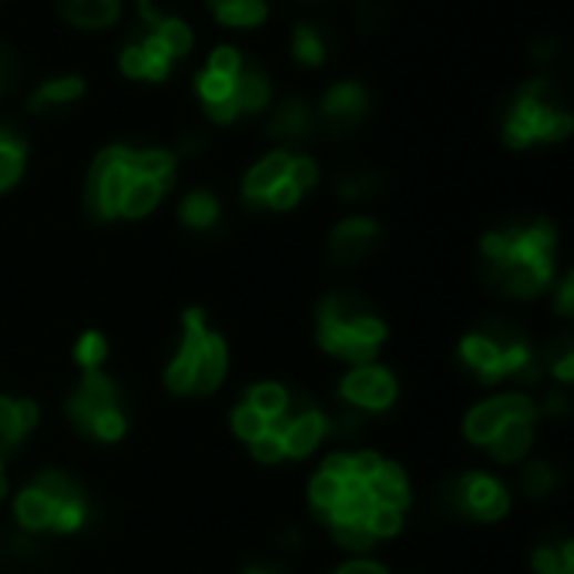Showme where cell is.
<instances>
[{
	"instance_id": "cell-43",
	"label": "cell",
	"mask_w": 574,
	"mask_h": 574,
	"mask_svg": "<svg viewBox=\"0 0 574 574\" xmlns=\"http://www.w3.org/2000/svg\"><path fill=\"white\" fill-rule=\"evenodd\" d=\"M198 94L202 101H222V98H233V78H218L212 71L198 74Z\"/></svg>"
},
{
	"instance_id": "cell-18",
	"label": "cell",
	"mask_w": 574,
	"mask_h": 574,
	"mask_svg": "<svg viewBox=\"0 0 574 574\" xmlns=\"http://www.w3.org/2000/svg\"><path fill=\"white\" fill-rule=\"evenodd\" d=\"M373 504H383V508H397L403 511V504L410 501L407 498V478L397 464H380V474L367 484Z\"/></svg>"
},
{
	"instance_id": "cell-50",
	"label": "cell",
	"mask_w": 574,
	"mask_h": 574,
	"mask_svg": "<svg viewBox=\"0 0 574 574\" xmlns=\"http://www.w3.org/2000/svg\"><path fill=\"white\" fill-rule=\"evenodd\" d=\"M0 433H4L11 443H18L24 437V430L18 423V403L14 400H4V397H0Z\"/></svg>"
},
{
	"instance_id": "cell-11",
	"label": "cell",
	"mask_w": 574,
	"mask_h": 574,
	"mask_svg": "<svg viewBox=\"0 0 574 574\" xmlns=\"http://www.w3.org/2000/svg\"><path fill=\"white\" fill-rule=\"evenodd\" d=\"M468 511L478 521H498L508 514V494L498 481L484 474H468Z\"/></svg>"
},
{
	"instance_id": "cell-15",
	"label": "cell",
	"mask_w": 574,
	"mask_h": 574,
	"mask_svg": "<svg viewBox=\"0 0 574 574\" xmlns=\"http://www.w3.org/2000/svg\"><path fill=\"white\" fill-rule=\"evenodd\" d=\"M461 357L468 360V367L478 370V377L484 383L501 380V347H494V342L484 332H474V336H468L461 342Z\"/></svg>"
},
{
	"instance_id": "cell-37",
	"label": "cell",
	"mask_w": 574,
	"mask_h": 574,
	"mask_svg": "<svg viewBox=\"0 0 574 574\" xmlns=\"http://www.w3.org/2000/svg\"><path fill=\"white\" fill-rule=\"evenodd\" d=\"M367 527L373 537H390L403 527V514L397 508H383V504H373L370 514H367Z\"/></svg>"
},
{
	"instance_id": "cell-57",
	"label": "cell",
	"mask_w": 574,
	"mask_h": 574,
	"mask_svg": "<svg viewBox=\"0 0 574 574\" xmlns=\"http://www.w3.org/2000/svg\"><path fill=\"white\" fill-rule=\"evenodd\" d=\"M531 58H534L537 64H547V61H554V58H557V44L541 38V41L534 44V54H531Z\"/></svg>"
},
{
	"instance_id": "cell-44",
	"label": "cell",
	"mask_w": 574,
	"mask_h": 574,
	"mask_svg": "<svg viewBox=\"0 0 574 574\" xmlns=\"http://www.w3.org/2000/svg\"><path fill=\"white\" fill-rule=\"evenodd\" d=\"M122 433H125V413H122V407H111V410H104L98 417V423H94V437L98 440H119Z\"/></svg>"
},
{
	"instance_id": "cell-62",
	"label": "cell",
	"mask_w": 574,
	"mask_h": 574,
	"mask_svg": "<svg viewBox=\"0 0 574 574\" xmlns=\"http://www.w3.org/2000/svg\"><path fill=\"white\" fill-rule=\"evenodd\" d=\"M246 574H269V571H263V567H253V571H246Z\"/></svg>"
},
{
	"instance_id": "cell-1",
	"label": "cell",
	"mask_w": 574,
	"mask_h": 574,
	"mask_svg": "<svg viewBox=\"0 0 574 574\" xmlns=\"http://www.w3.org/2000/svg\"><path fill=\"white\" fill-rule=\"evenodd\" d=\"M135 178V165H132V148L129 145H111L104 148L94 162H91V175H88V208L98 218H114L122 208L125 188Z\"/></svg>"
},
{
	"instance_id": "cell-41",
	"label": "cell",
	"mask_w": 574,
	"mask_h": 574,
	"mask_svg": "<svg viewBox=\"0 0 574 574\" xmlns=\"http://www.w3.org/2000/svg\"><path fill=\"white\" fill-rule=\"evenodd\" d=\"M521 488H524L531 498H544V494L554 488V474H551V468H547V464H531V468H524V474H521Z\"/></svg>"
},
{
	"instance_id": "cell-4",
	"label": "cell",
	"mask_w": 574,
	"mask_h": 574,
	"mask_svg": "<svg viewBox=\"0 0 574 574\" xmlns=\"http://www.w3.org/2000/svg\"><path fill=\"white\" fill-rule=\"evenodd\" d=\"M367 111H370V94H367V88H360L357 81L332 84V88L322 94V104H319L322 122H326L329 129H336V132H350Z\"/></svg>"
},
{
	"instance_id": "cell-63",
	"label": "cell",
	"mask_w": 574,
	"mask_h": 574,
	"mask_svg": "<svg viewBox=\"0 0 574 574\" xmlns=\"http://www.w3.org/2000/svg\"><path fill=\"white\" fill-rule=\"evenodd\" d=\"M0 139H21V135H4V132H0Z\"/></svg>"
},
{
	"instance_id": "cell-27",
	"label": "cell",
	"mask_w": 574,
	"mask_h": 574,
	"mask_svg": "<svg viewBox=\"0 0 574 574\" xmlns=\"http://www.w3.org/2000/svg\"><path fill=\"white\" fill-rule=\"evenodd\" d=\"M182 222L185 225H192V228H208L215 218H218V198L212 195V192H205V188H198V192H192L185 202H182Z\"/></svg>"
},
{
	"instance_id": "cell-48",
	"label": "cell",
	"mask_w": 574,
	"mask_h": 574,
	"mask_svg": "<svg viewBox=\"0 0 574 574\" xmlns=\"http://www.w3.org/2000/svg\"><path fill=\"white\" fill-rule=\"evenodd\" d=\"M18 84H21V64L14 58V51L0 48V94H8Z\"/></svg>"
},
{
	"instance_id": "cell-61",
	"label": "cell",
	"mask_w": 574,
	"mask_h": 574,
	"mask_svg": "<svg viewBox=\"0 0 574 574\" xmlns=\"http://www.w3.org/2000/svg\"><path fill=\"white\" fill-rule=\"evenodd\" d=\"M554 373H557V377H561V380L567 383V380L574 377V357H571V360H561V363H554Z\"/></svg>"
},
{
	"instance_id": "cell-30",
	"label": "cell",
	"mask_w": 574,
	"mask_h": 574,
	"mask_svg": "<svg viewBox=\"0 0 574 574\" xmlns=\"http://www.w3.org/2000/svg\"><path fill=\"white\" fill-rule=\"evenodd\" d=\"M139 48H142V54H145V78L148 81H162L165 74H168V64H172V54H168V48L162 44V38L155 34V31H148L142 41H135Z\"/></svg>"
},
{
	"instance_id": "cell-55",
	"label": "cell",
	"mask_w": 574,
	"mask_h": 574,
	"mask_svg": "<svg viewBox=\"0 0 574 574\" xmlns=\"http://www.w3.org/2000/svg\"><path fill=\"white\" fill-rule=\"evenodd\" d=\"M360 21H363V28H377V24L387 21V8L380 4V0H363V4H360Z\"/></svg>"
},
{
	"instance_id": "cell-49",
	"label": "cell",
	"mask_w": 574,
	"mask_h": 574,
	"mask_svg": "<svg viewBox=\"0 0 574 574\" xmlns=\"http://www.w3.org/2000/svg\"><path fill=\"white\" fill-rule=\"evenodd\" d=\"M205 114L215 122V125H233L236 119H239V104H236V98H222V101H208L205 104Z\"/></svg>"
},
{
	"instance_id": "cell-19",
	"label": "cell",
	"mask_w": 574,
	"mask_h": 574,
	"mask_svg": "<svg viewBox=\"0 0 574 574\" xmlns=\"http://www.w3.org/2000/svg\"><path fill=\"white\" fill-rule=\"evenodd\" d=\"M531 440H534L531 420H511V423H504V427L494 433L491 450H494L498 461L511 464V461H517V457L531 447Z\"/></svg>"
},
{
	"instance_id": "cell-46",
	"label": "cell",
	"mask_w": 574,
	"mask_h": 574,
	"mask_svg": "<svg viewBox=\"0 0 574 574\" xmlns=\"http://www.w3.org/2000/svg\"><path fill=\"white\" fill-rule=\"evenodd\" d=\"M299 188L289 182V178H283L279 185H273L269 192H266V198H263V205H269L273 212H286V208H293L296 202H299Z\"/></svg>"
},
{
	"instance_id": "cell-12",
	"label": "cell",
	"mask_w": 574,
	"mask_h": 574,
	"mask_svg": "<svg viewBox=\"0 0 574 574\" xmlns=\"http://www.w3.org/2000/svg\"><path fill=\"white\" fill-rule=\"evenodd\" d=\"M84 91H88V84H84V78H78V74L51 78V81H44V84L31 94V111H38V114H44V111H61V107L81 101Z\"/></svg>"
},
{
	"instance_id": "cell-20",
	"label": "cell",
	"mask_w": 574,
	"mask_h": 574,
	"mask_svg": "<svg viewBox=\"0 0 574 574\" xmlns=\"http://www.w3.org/2000/svg\"><path fill=\"white\" fill-rule=\"evenodd\" d=\"M132 165H135V175L155 178L162 188H172L175 182V155L165 148H132Z\"/></svg>"
},
{
	"instance_id": "cell-25",
	"label": "cell",
	"mask_w": 574,
	"mask_h": 574,
	"mask_svg": "<svg viewBox=\"0 0 574 574\" xmlns=\"http://www.w3.org/2000/svg\"><path fill=\"white\" fill-rule=\"evenodd\" d=\"M215 18L228 28H259L269 18V8L266 0H233V4L218 8Z\"/></svg>"
},
{
	"instance_id": "cell-34",
	"label": "cell",
	"mask_w": 574,
	"mask_h": 574,
	"mask_svg": "<svg viewBox=\"0 0 574 574\" xmlns=\"http://www.w3.org/2000/svg\"><path fill=\"white\" fill-rule=\"evenodd\" d=\"M329 527H332V537L350 551H367L373 544L367 521H329Z\"/></svg>"
},
{
	"instance_id": "cell-33",
	"label": "cell",
	"mask_w": 574,
	"mask_h": 574,
	"mask_svg": "<svg viewBox=\"0 0 574 574\" xmlns=\"http://www.w3.org/2000/svg\"><path fill=\"white\" fill-rule=\"evenodd\" d=\"M574 122L567 111H541L534 125V142H564L571 135Z\"/></svg>"
},
{
	"instance_id": "cell-3",
	"label": "cell",
	"mask_w": 574,
	"mask_h": 574,
	"mask_svg": "<svg viewBox=\"0 0 574 574\" xmlns=\"http://www.w3.org/2000/svg\"><path fill=\"white\" fill-rule=\"evenodd\" d=\"M111 407H119V390H114V383L107 377H101L98 370H88L84 383L68 400V417L81 433H94L98 417Z\"/></svg>"
},
{
	"instance_id": "cell-54",
	"label": "cell",
	"mask_w": 574,
	"mask_h": 574,
	"mask_svg": "<svg viewBox=\"0 0 574 574\" xmlns=\"http://www.w3.org/2000/svg\"><path fill=\"white\" fill-rule=\"evenodd\" d=\"M574 357V339L567 336V332H561L551 347H547V363L554 367V363H561V360H571Z\"/></svg>"
},
{
	"instance_id": "cell-16",
	"label": "cell",
	"mask_w": 574,
	"mask_h": 574,
	"mask_svg": "<svg viewBox=\"0 0 574 574\" xmlns=\"http://www.w3.org/2000/svg\"><path fill=\"white\" fill-rule=\"evenodd\" d=\"M544 107H537L531 98H524V94H517V101H514V107H511V114H508V122H504V142L511 145V148H527V145H534V125H537V114H541Z\"/></svg>"
},
{
	"instance_id": "cell-21",
	"label": "cell",
	"mask_w": 574,
	"mask_h": 574,
	"mask_svg": "<svg viewBox=\"0 0 574 574\" xmlns=\"http://www.w3.org/2000/svg\"><path fill=\"white\" fill-rule=\"evenodd\" d=\"M162 192H165V188H162L155 178L135 175L132 185L125 188V198H122L119 215H125V218H142V215H148V212L162 202Z\"/></svg>"
},
{
	"instance_id": "cell-42",
	"label": "cell",
	"mask_w": 574,
	"mask_h": 574,
	"mask_svg": "<svg viewBox=\"0 0 574 574\" xmlns=\"http://www.w3.org/2000/svg\"><path fill=\"white\" fill-rule=\"evenodd\" d=\"M309 494H312V504H316L319 511H329V508L342 498V481H336V478H329V474H319V478L312 481Z\"/></svg>"
},
{
	"instance_id": "cell-60",
	"label": "cell",
	"mask_w": 574,
	"mask_h": 574,
	"mask_svg": "<svg viewBox=\"0 0 574 574\" xmlns=\"http://www.w3.org/2000/svg\"><path fill=\"white\" fill-rule=\"evenodd\" d=\"M11 447H14V443H11L4 433H0V494H4V457L11 453Z\"/></svg>"
},
{
	"instance_id": "cell-40",
	"label": "cell",
	"mask_w": 574,
	"mask_h": 574,
	"mask_svg": "<svg viewBox=\"0 0 574 574\" xmlns=\"http://www.w3.org/2000/svg\"><path fill=\"white\" fill-rule=\"evenodd\" d=\"M239 68H243V54H239L236 48H215V51L208 54V68H205V71H212V74H218V78H236Z\"/></svg>"
},
{
	"instance_id": "cell-31",
	"label": "cell",
	"mask_w": 574,
	"mask_h": 574,
	"mask_svg": "<svg viewBox=\"0 0 574 574\" xmlns=\"http://www.w3.org/2000/svg\"><path fill=\"white\" fill-rule=\"evenodd\" d=\"M152 31L162 38V44L168 48L172 58H185V54L192 51V31H188L185 21H178V18H162Z\"/></svg>"
},
{
	"instance_id": "cell-36",
	"label": "cell",
	"mask_w": 574,
	"mask_h": 574,
	"mask_svg": "<svg viewBox=\"0 0 574 574\" xmlns=\"http://www.w3.org/2000/svg\"><path fill=\"white\" fill-rule=\"evenodd\" d=\"M233 427H236V433L243 437V440H256V437H263L266 430H269V420L256 410V407H249V403H243L236 413H233Z\"/></svg>"
},
{
	"instance_id": "cell-29",
	"label": "cell",
	"mask_w": 574,
	"mask_h": 574,
	"mask_svg": "<svg viewBox=\"0 0 574 574\" xmlns=\"http://www.w3.org/2000/svg\"><path fill=\"white\" fill-rule=\"evenodd\" d=\"M293 54H296L299 64H309V68L322 64L326 44H322V38H319V31H316L312 24H299V28L293 31Z\"/></svg>"
},
{
	"instance_id": "cell-38",
	"label": "cell",
	"mask_w": 574,
	"mask_h": 574,
	"mask_svg": "<svg viewBox=\"0 0 574 574\" xmlns=\"http://www.w3.org/2000/svg\"><path fill=\"white\" fill-rule=\"evenodd\" d=\"M74 357H78V363H81L84 370H98L101 360L107 357V342H104V336H101V332H84L81 342H78V350H74Z\"/></svg>"
},
{
	"instance_id": "cell-53",
	"label": "cell",
	"mask_w": 574,
	"mask_h": 574,
	"mask_svg": "<svg viewBox=\"0 0 574 574\" xmlns=\"http://www.w3.org/2000/svg\"><path fill=\"white\" fill-rule=\"evenodd\" d=\"M122 71H125L129 78H145V54H142L139 44H129V48L122 51Z\"/></svg>"
},
{
	"instance_id": "cell-14",
	"label": "cell",
	"mask_w": 574,
	"mask_h": 574,
	"mask_svg": "<svg viewBox=\"0 0 574 574\" xmlns=\"http://www.w3.org/2000/svg\"><path fill=\"white\" fill-rule=\"evenodd\" d=\"M233 98L239 104V111H263L273 98V88H269V78L263 68H249L243 64L239 74L233 78Z\"/></svg>"
},
{
	"instance_id": "cell-59",
	"label": "cell",
	"mask_w": 574,
	"mask_h": 574,
	"mask_svg": "<svg viewBox=\"0 0 574 574\" xmlns=\"http://www.w3.org/2000/svg\"><path fill=\"white\" fill-rule=\"evenodd\" d=\"M571 299H574V279H564L561 296H557V309L561 312H571Z\"/></svg>"
},
{
	"instance_id": "cell-28",
	"label": "cell",
	"mask_w": 574,
	"mask_h": 574,
	"mask_svg": "<svg viewBox=\"0 0 574 574\" xmlns=\"http://www.w3.org/2000/svg\"><path fill=\"white\" fill-rule=\"evenodd\" d=\"M34 488H38L41 494H48L54 504H74V501H84L81 488H78L71 478H64L61 471H44V474H38V478H34Z\"/></svg>"
},
{
	"instance_id": "cell-7",
	"label": "cell",
	"mask_w": 574,
	"mask_h": 574,
	"mask_svg": "<svg viewBox=\"0 0 574 574\" xmlns=\"http://www.w3.org/2000/svg\"><path fill=\"white\" fill-rule=\"evenodd\" d=\"M205 336H208V332H205V326H202V312H198V309H188L182 350H178V357L172 360V367H168V373H165L168 390H175V393L192 390V367H195V357H198V347H202Z\"/></svg>"
},
{
	"instance_id": "cell-51",
	"label": "cell",
	"mask_w": 574,
	"mask_h": 574,
	"mask_svg": "<svg viewBox=\"0 0 574 574\" xmlns=\"http://www.w3.org/2000/svg\"><path fill=\"white\" fill-rule=\"evenodd\" d=\"M380 464H383V461H380L377 453H357V457H353V478L363 481V484H370V481L380 474Z\"/></svg>"
},
{
	"instance_id": "cell-23",
	"label": "cell",
	"mask_w": 574,
	"mask_h": 574,
	"mask_svg": "<svg viewBox=\"0 0 574 574\" xmlns=\"http://www.w3.org/2000/svg\"><path fill=\"white\" fill-rule=\"evenodd\" d=\"M54 511H58V504H54L48 494H41L38 488H28V491L18 498V521H21L28 531H44V527H51Z\"/></svg>"
},
{
	"instance_id": "cell-17",
	"label": "cell",
	"mask_w": 574,
	"mask_h": 574,
	"mask_svg": "<svg viewBox=\"0 0 574 574\" xmlns=\"http://www.w3.org/2000/svg\"><path fill=\"white\" fill-rule=\"evenodd\" d=\"M286 165H289V152H273V155H266V158L246 175V198H249L253 205H263L266 192L286 178Z\"/></svg>"
},
{
	"instance_id": "cell-22",
	"label": "cell",
	"mask_w": 574,
	"mask_h": 574,
	"mask_svg": "<svg viewBox=\"0 0 574 574\" xmlns=\"http://www.w3.org/2000/svg\"><path fill=\"white\" fill-rule=\"evenodd\" d=\"M370 309H367V303L360 299V296H353V293H336V296H329V299H322V306H319V322L322 326H350V322H357L360 316H367Z\"/></svg>"
},
{
	"instance_id": "cell-6",
	"label": "cell",
	"mask_w": 574,
	"mask_h": 574,
	"mask_svg": "<svg viewBox=\"0 0 574 574\" xmlns=\"http://www.w3.org/2000/svg\"><path fill=\"white\" fill-rule=\"evenodd\" d=\"M342 397L367 410H387L397 397V383L390 373H383L377 367H360L342 380Z\"/></svg>"
},
{
	"instance_id": "cell-32",
	"label": "cell",
	"mask_w": 574,
	"mask_h": 574,
	"mask_svg": "<svg viewBox=\"0 0 574 574\" xmlns=\"http://www.w3.org/2000/svg\"><path fill=\"white\" fill-rule=\"evenodd\" d=\"M286 403H289V393L283 387H276V383L253 387V393H249V407H256L269 423L286 413Z\"/></svg>"
},
{
	"instance_id": "cell-24",
	"label": "cell",
	"mask_w": 574,
	"mask_h": 574,
	"mask_svg": "<svg viewBox=\"0 0 574 574\" xmlns=\"http://www.w3.org/2000/svg\"><path fill=\"white\" fill-rule=\"evenodd\" d=\"M383 188V178L377 172H367V168H350V172H339L336 175V195L342 202H360V198H370Z\"/></svg>"
},
{
	"instance_id": "cell-52",
	"label": "cell",
	"mask_w": 574,
	"mask_h": 574,
	"mask_svg": "<svg viewBox=\"0 0 574 574\" xmlns=\"http://www.w3.org/2000/svg\"><path fill=\"white\" fill-rule=\"evenodd\" d=\"M322 474H329V478H336V481L353 478V457H350V453H332L329 461L322 464Z\"/></svg>"
},
{
	"instance_id": "cell-39",
	"label": "cell",
	"mask_w": 574,
	"mask_h": 574,
	"mask_svg": "<svg viewBox=\"0 0 574 574\" xmlns=\"http://www.w3.org/2000/svg\"><path fill=\"white\" fill-rule=\"evenodd\" d=\"M286 178L299 188V192H306V188H312L316 185V178H319V168H316V162L309 158V155H289V165H286Z\"/></svg>"
},
{
	"instance_id": "cell-26",
	"label": "cell",
	"mask_w": 574,
	"mask_h": 574,
	"mask_svg": "<svg viewBox=\"0 0 574 574\" xmlns=\"http://www.w3.org/2000/svg\"><path fill=\"white\" fill-rule=\"evenodd\" d=\"M28 145L24 139H0V192H8L24 172Z\"/></svg>"
},
{
	"instance_id": "cell-8",
	"label": "cell",
	"mask_w": 574,
	"mask_h": 574,
	"mask_svg": "<svg viewBox=\"0 0 574 574\" xmlns=\"http://www.w3.org/2000/svg\"><path fill=\"white\" fill-rule=\"evenodd\" d=\"M269 430H276L283 437V450L293 453V457H306L319 440L322 433L329 430L326 417L316 413V410H303L299 417L286 420V423H269Z\"/></svg>"
},
{
	"instance_id": "cell-9",
	"label": "cell",
	"mask_w": 574,
	"mask_h": 574,
	"mask_svg": "<svg viewBox=\"0 0 574 574\" xmlns=\"http://www.w3.org/2000/svg\"><path fill=\"white\" fill-rule=\"evenodd\" d=\"M64 21L84 31H104L122 18V0H58Z\"/></svg>"
},
{
	"instance_id": "cell-2",
	"label": "cell",
	"mask_w": 574,
	"mask_h": 574,
	"mask_svg": "<svg viewBox=\"0 0 574 574\" xmlns=\"http://www.w3.org/2000/svg\"><path fill=\"white\" fill-rule=\"evenodd\" d=\"M511 420H534V403H531L527 397H521V393H508V397L488 400V403H481V407L468 417L464 430H468V437H471L474 443H491L494 433H498L504 423H511Z\"/></svg>"
},
{
	"instance_id": "cell-10",
	"label": "cell",
	"mask_w": 574,
	"mask_h": 574,
	"mask_svg": "<svg viewBox=\"0 0 574 574\" xmlns=\"http://www.w3.org/2000/svg\"><path fill=\"white\" fill-rule=\"evenodd\" d=\"M225 367H228V353H225V342L208 332L198 347V357H195V367H192V390L198 393H212L222 377H225Z\"/></svg>"
},
{
	"instance_id": "cell-45",
	"label": "cell",
	"mask_w": 574,
	"mask_h": 574,
	"mask_svg": "<svg viewBox=\"0 0 574 574\" xmlns=\"http://www.w3.org/2000/svg\"><path fill=\"white\" fill-rule=\"evenodd\" d=\"M249 447H253V457H256V461H263V464H273V461H279V457L286 453V450H283V437H279L276 430H266V433L256 437Z\"/></svg>"
},
{
	"instance_id": "cell-13",
	"label": "cell",
	"mask_w": 574,
	"mask_h": 574,
	"mask_svg": "<svg viewBox=\"0 0 574 574\" xmlns=\"http://www.w3.org/2000/svg\"><path fill=\"white\" fill-rule=\"evenodd\" d=\"M312 132V114L306 107V101L289 98L276 107V114L269 119V135L283 139V142H299Z\"/></svg>"
},
{
	"instance_id": "cell-47",
	"label": "cell",
	"mask_w": 574,
	"mask_h": 574,
	"mask_svg": "<svg viewBox=\"0 0 574 574\" xmlns=\"http://www.w3.org/2000/svg\"><path fill=\"white\" fill-rule=\"evenodd\" d=\"M81 521H84V501H74V504H58L51 527H54V531H78V527H81Z\"/></svg>"
},
{
	"instance_id": "cell-56",
	"label": "cell",
	"mask_w": 574,
	"mask_h": 574,
	"mask_svg": "<svg viewBox=\"0 0 574 574\" xmlns=\"http://www.w3.org/2000/svg\"><path fill=\"white\" fill-rule=\"evenodd\" d=\"M18 423H21V430L28 433V430L38 423V403H31V400H18Z\"/></svg>"
},
{
	"instance_id": "cell-35",
	"label": "cell",
	"mask_w": 574,
	"mask_h": 574,
	"mask_svg": "<svg viewBox=\"0 0 574 574\" xmlns=\"http://www.w3.org/2000/svg\"><path fill=\"white\" fill-rule=\"evenodd\" d=\"M534 567H537V574H571L574 571V547L571 544H564L561 551L537 547L534 551Z\"/></svg>"
},
{
	"instance_id": "cell-58",
	"label": "cell",
	"mask_w": 574,
	"mask_h": 574,
	"mask_svg": "<svg viewBox=\"0 0 574 574\" xmlns=\"http://www.w3.org/2000/svg\"><path fill=\"white\" fill-rule=\"evenodd\" d=\"M339 574H387L380 564H373V561H353V564H347Z\"/></svg>"
},
{
	"instance_id": "cell-5",
	"label": "cell",
	"mask_w": 574,
	"mask_h": 574,
	"mask_svg": "<svg viewBox=\"0 0 574 574\" xmlns=\"http://www.w3.org/2000/svg\"><path fill=\"white\" fill-rule=\"evenodd\" d=\"M377 243H380V225L373 218H347L336 225L329 256L336 266H357L360 259L373 253Z\"/></svg>"
}]
</instances>
